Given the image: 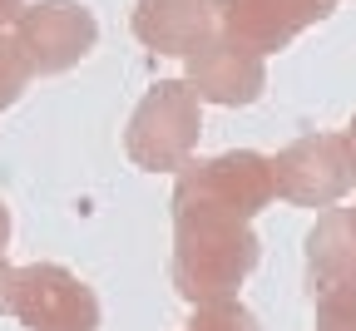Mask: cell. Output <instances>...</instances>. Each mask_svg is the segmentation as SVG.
<instances>
[{
    "mask_svg": "<svg viewBox=\"0 0 356 331\" xmlns=\"http://www.w3.org/2000/svg\"><path fill=\"white\" fill-rule=\"evenodd\" d=\"M257 267V238L243 218L178 213L173 218V287L193 307L238 302V287Z\"/></svg>",
    "mask_w": 356,
    "mask_h": 331,
    "instance_id": "1",
    "label": "cell"
},
{
    "mask_svg": "<svg viewBox=\"0 0 356 331\" xmlns=\"http://www.w3.org/2000/svg\"><path fill=\"white\" fill-rule=\"evenodd\" d=\"M198 94L188 79H159L139 109L129 114L124 129V154L139 163L144 173H184L193 149H198V134H203V114H198Z\"/></svg>",
    "mask_w": 356,
    "mask_h": 331,
    "instance_id": "2",
    "label": "cell"
},
{
    "mask_svg": "<svg viewBox=\"0 0 356 331\" xmlns=\"http://www.w3.org/2000/svg\"><path fill=\"white\" fill-rule=\"evenodd\" d=\"M277 198L273 159L252 149H233L203 163H188L173 188V218L178 213H213V218H243L252 223L267 203Z\"/></svg>",
    "mask_w": 356,
    "mask_h": 331,
    "instance_id": "3",
    "label": "cell"
},
{
    "mask_svg": "<svg viewBox=\"0 0 356 331\" xmlns=\"http://www.w3.org/2000/svg\"><path fill=\"white\" fill-rule=\"evenodd\" d=\"M273 183L297 208H332L356 188V144L346 134H302L273 159Z\"/></svg>",
    "mask_w": 356,
    "mask_h": 331,
    "instance_id": "4",
    "label": "cell"
},
{
    "mask_svg": "<svg viewBox=\"0 0 356 331\" xmlns=\"http://www.w3.org/2000/svg\"><path fill=\"white\" fill-rule=\"evenodd\" d=\"M10 316L25 331H99V297L60 262H30L15 267Z\"/></svg>",
    "mask_w": 356,
    "mask_h": 331,
    "instance_id": "5",
    "label": "cell"
},
{
    "mask_svg": "<svg viewBox=\"0 0 356 331\" xmlns=\"http://www.w3.org/2000/svg\"><path fill=\"white\" fill-rule=\"evenodd\" d=\"M10 35L30 55L35 74H65L99 45V20L79 0H35V6H25Z\"/></svg>",
    "mask_w": 356,
    "mask_h": 331,
    "instance_id": "6",
    "label": "cell"
},
{
    "mask_svg": "<svg viewBox=\"0 0 356 331\" xmlns=\"http://www.w3.org/2000/svg\"><path fill=\"white\" fill-rule=\"evenodd\" d=\"M332 10L337 0H218V30L257 55H273Z\"/></svg>",
    "mask_w": 356,
    "mask_h": 331,
    "instance_id": "7",
    "label": "cell"
},
{
    "mask_svg": "<svg viewBox=\"0 0 356 331\" xmlns=\"http://www.w3.org/2000/svg\"><path fill=\"white\" fill-rule=\"evenodd\" d=\"M188 84L203 104L238 109V104H252L267 89V60L257 50H248V45L218 35L198 55H188Z\"/></svg>",
    "mask_w": 356,
    "mask_h": 331,
    "instance_id": "8",
    "label": "cell"
},
{
    "mask_svg": "<svg viewBox=\"0 0 356 331\" xmlns=\"http://www.w3.org/2000/svg\"><path fill=\"white\" fill-rule=\"evenodd\" d=\"M134 35L159 55H198L218 40V0H139L134 6Z\"/></svg>",
    "mask_w": 356,
    "mask_h": 331,
    "instance_id": "9",
    "label": "cell"
},
{
    "mask_svg": "<svg viewBox=\"0 0 356 331\" xmlns=\"http://www.w3.org/2000/svg\"><path fill=\"white\" fill-rule=\"evenodd\" d=\"M356 282V208H332L307 232V292H332Z\"/></svg>",
    "mask_w": 356,
    "mask_h": 331,
    "instance_id": "10",
    "label": "cell"
},
{
    "mask_svg": "<svg viewBox=\"0 0 356 331\" xmlns=\"http://www.w3.org/2000/svg\"><path fill=\"white\" fill-rule=\"evenodd\" d=\"M40 74H35V65H30V55L15 45V35L6 30L0 35V114H6L10 104H20V94L35 84Z\"/></svg>",
    "mask_w": 356,
    "mask_h": 331,
    "instance_id": "11",
    "label": "cell"
},
{
    "mask_svg": "<svg viewBox=\"0 0 356 331\" xmlns=\"http://www.w3.org/2000/svg\"><path fill=\"white\" fill-rule=\"evenodd\" d=\"M312 331H356V282H341L332 292L312 297Z\"/></svg>",
    "mask_w": 356,
    "mask_h": 331,
    "instance_id": "12",
    "label": "cell"
},
{
    "mask_svg": "<svg viewBox=\"0 0 356 331\" xmlns=\"http://www.w3.org/2000/svg\"><path fill=\"white\" fill-rule=\"evenodd\" d=\"M184 331H262V326L243 302H222V307H198Z\"/></svg>",
    "mask_w": 356,
    "mask_h": 331,
    "instance_id": "13",
    "label": "cell"
},
{
    "mask_svg": "<svg viewBox=\"0 0 356 331\" xmlns=\"http://www.w3.org/2000/svg\"><path fill=\"white\" fill-rule=\"evenodd\" d=\"M10 297H15V267L0 257V316L10 312Z\"/></svg>",
    "mask_w": 356,
    "mask_h": 331,
    "instance_id": "14",
    "label": "cell"
},
{
    "mask_svg": "<svg viewBox=\"0 0 356 331\" xmlns=\"http://www.w3.org/2000/svg\"><path fill=\"white\" fill-rule=\"evenodd\" d=\"M25 15V0H0V35L15 30V20Z\"/></svg>",
    "mask_w": 356,
    "mask_h": 331,
    "instance_id": "15",
    "label": "cell"
},
{
    "mask_svg": "<svg viewBox=\"0 0 356 331\" xmlns=\"http://www.w3.org/2000/svg\"><path fill=\"white\" fill-rule=\"evenodd\" d=\"M6 248H10V208L0 203V257H6Z\"/></svg>",
    "mask_w": 356,
    "mask_h": 331,
    "instance_id": "16",
    "label": "cell"
},
{
    "mask_svg": "<svg viewBox=\"0 0 356 331\" xmlns=\"http://www.w3.org/2000/svg\"><path fill=\"white\" fill-rule=\"evenodd\" d=\"M346 138H351V144H356V119H351V129H346Z\"/></svg>",
    "mask_w": 356,
    "mask_h": 331,
    "instance_id": "17",
    "label": "cell"
}]
</instances>
